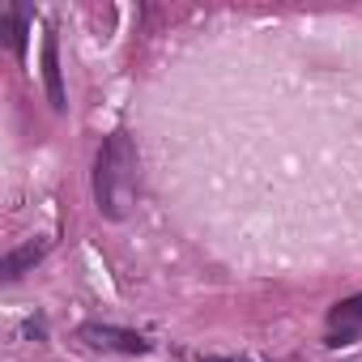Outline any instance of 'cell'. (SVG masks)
I'll list each match as a JSON object with an SVG mask.
<instances>
[{
	"label": "cell",
	"mask_w": 362,
	"mask_h": 362,
	"mask_svg": "<svg viewBox=\"0 0 362 362\" xmlns=\"http://www.w3.org/2000/svg\"><path fill=\"white\" fill-rule=\"evenodd\" d=\"M43 86L56 111H64V81H60V56H56V35L43 39Z\"/></svg>",
	"instance_id": "277c9868"
},
{
	"label": "cell",
	"mask_w": 362,
	"mask_h": 362,
	"mask_svg": "<svg viewBox=\"0 0 362 362\" xmlns=\"http://www.w3.org/2000/svg\"><path fill=\"white\" fill-rule=\"evenodd\" d=\"M81 337H86L90 345H98V349H124V354H145V349H149L145 337L124 332V328H107V324H86Z\"/></svg>",
	"instance_id": "3957f363"
},
{
	"label": "cell",
	"mask_w": 362,
	"mask_h": 362,
	"mask_svg": "<svg viewBox=\"0 0 362 362\" xmlns=\"http://www.w3.org/2000/svg\"><path fill=\"white\" fill-rule=\"evenodd\" d=\"M43 252H47V243H26V247H18V252H9L5 256V264H0V273H5V281H18L35 260H43Z\"/></svg>",
	"instance_id": "5b68a950"
},
{
	"label": "cell",
	"mask_w": 362,
	"mask_h": 362,
	"mask_svg": "<svg viewBox=\"0 0 362 362\" xmlns=\"http://www.w3.org/2000/svg\"><path fill=\"white\" fill-rule=\"evenodd\" d=\"M358 328H362V294H354L328 311V345H349V337Z\"/></svg>",
	"instance_id": "7a4b0ae2"
},
{
	"label": "cell",
	"mask_w": 362,
	"mask_h": 362,
	"mask_svg": "<svg viewBox=\"0 0 362 362\" xmlns=\"http://www.w3.org/2000/svg\"><path fill=\"white\" fill-rule=\"evenodd\" d=\"M94 192H98V209L107 218H124L128 214V205L136 197V149H132L128 132L107 136V145L98 149Z\"/></svg>",
	"instance_id": "6da1fadb"
},
{
	"label": "cell",
	"mask_w": 362,
	"mask_h": 362,
	"mask_svg": "<svg viewBox=\"0 0 362 362\" xmlns=\"http://www.w3.org/2000/svg\"><path fill=\"white\" fill-rule=\"evenodd\" d=\"M9 43H13V52H18V56L26 52V22H22V18H13V22H9Z\"/></svg>",
	"instance_id": "8992f818"
}]
</instances>
